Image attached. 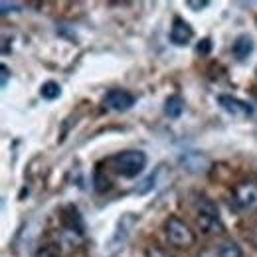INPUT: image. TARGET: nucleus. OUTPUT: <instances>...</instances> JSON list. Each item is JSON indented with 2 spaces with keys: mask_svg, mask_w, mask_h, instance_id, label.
<instances>
[{
  "mask_svg": "<svg viewBox=\"0 0 257 257\" xmlns=\"http://www.w3.org/2000/svg\"><path fill=\"white\" fill-rule=\"evenodd\" d=\"M0 75H2V79H0V85H2V89H4V87L8 85V79H10V67L2 64V67H0Z\"/></svg>",
  "mask_w": 257,
  "mask_h": 257,
  "instance_id": "19",
  "label": "nucleus"
},
{
  "mask_svg": "<svg viewBox=\"0 0 257 257\" xmlns=\"http://www.w3.org/2000/svg\"><path fill=\"white\" fill-rule=\"evenodd\" d=\"M164 231H166L168 241L172 245H176V247H190V245H194V241H196V235H194L192 229L188 227V224L182 222L176 216H170L166 220Z\"/></svg>",
  "mask_w": 257,
  "mask_h": 257,
  "instance_id": "3",
  "label": "nucleus"
},
{
  "mask_svg": "<svg viewBox=\"0 0 257 257\" xmlns=\"http://www.w3.org/2000/svg\"><path fill=\"white\" fill-rule=\"evenodd\" d=\"M218 257H243L241 247L235 243V241H222L216 249Z\"/></svg>",
  "mask_w": 257,
  "mask_h": 257,
  "instance_id": "13",
  "label": "nucleus"
},
{
  "mask_svg": "<svg viewBox=\"0 0 257 257\" xmlns=\"http://www.w3.org/2000/svg\"><path fill=\"white\" fill-rule=\"evenodd\" d=\"M233 200H235V206L241 212L257 210V186L255 184H247V182L237 186L235 194H233Z\"/></svg>",
  "mask_w": 257,
  "mask_h": 257,
  "instance_id": "7",
  "label": "nucleus"
},
{
  "mask_svg": "<svg viewBox=\"0 0 257 257\" xmlns=\"http://www.w3.org/2000/svg\"><path fill=\"white\" fill-rule=\"evenodd\" d=\"M198 257H218L216 251H204V253H200Z\"/></svg>",
  "mask_w": 257,
  "mask_h": 257,
  "instance_id": "22",
  "label": "nucleus"
},
{
  "mask_svg": "<svg viewBox=\"0 0 257 257\" xmlns=\"http://www.w3.org/2000/svg\"><path fill=\"white\" fill-rule=\"evenodd\" d=\"M186 6H190L192 10H202V8L210 6V2H208V0H200V2H196V0H188V2H186Z\"/></svg>",
  "mask_w": 257,
  "mask_h": 257,
  "instance_id": "20",
  "label": "nucleus"
},
{
  "mask_svg": "<svg viewBox=\"0 0 257 257\" xmlns=\"http://www.w3.org/2000/svg\"><path fill=\"white\" fill-rule=\"evenodd\" d=\"M40 95L46 101H54V99H58V97L62 95V87H60L58 81H46L40 87Z\"/></svg>",
  "mask_w": 257,
  "mask_h": 257,
  "instance_id": "14",
  "label": "nucleus"
},
{
  "mask_svg": "<svg viewBox=\"0 0 257 257\" xmlns=\"http://www.w3.org/2000/svg\"><path fill=\"white\" fill-rule=\"evenodd\" d=\"M218 103L227 115L235 117V119H247L253 115V105L237 99L233 95H218Z\"/></svg>",
  "mask_w": 257,
  "mask_h": 257,
  "instance_id": "6",
  "label": "nucleus"
},
{
  "mask_svg": "<svg viewBox=\"0 0 257 257\" xmlns=\"http://www.w3.org/2000/svg\"><path fill=\"white\" fill-rule=\"evenodd\" d=\"M135 224H137V216H135V214H131V212L123 214V216L119 218V222H117V229H115V233H113L109 245H111V247L123 245V243L127 241V237L131 235V229L135 227Z\"/></svg>",
  "mask_w": 257,
  "mask_h": 257,
  "instance_id": "8",
  "label": "nucleus"
},
{
  "mask_svg": "<svg viewBox=\"0 0 257 257\" xmlns=\"http://www.w3.org/2000/svg\"><path fill=\"white\" fill-rule=\"evenodd\" d=\"M253 50H255V42H253V38L247 36V34L237 36V38L233 40V44H231V54H233L235 60H239V62L247 60V58L253 54Z\"/></svg>",
  "mask_w": 257,
  "mask_h": 257,
  "instance_id": "10",
  "label": "nucleus"
},
{
  "mask_svg": "<svg viewBox=\"0 0 257 257\" xmlns=\"http://www.w3.org/2000/svg\"><path fill=\"white\" fill-rule=\"evenodd\" d=\"M135 103H137V99L133 93H128L127 89H109L103 97V105L109 111H117V113H125Z\"/></svg>",
  "mask_w": 257,
  "mask_h": 257,
  "instance_id": "5",
  "label": "nucleus"
},
{
  "mask_svg": "<svg viewBox=\"0 0 257 257\" xmlns=\"http://www.w3.org/2000/svg\"><path fill=\"white\" fill-rule=\"evenodd\" d=\"M164 113L168 119H180L184 113V99L180 95H170L164 101Z\"/></svg>",
  "mask_w": 257,
  "mask_h": 257,
  "instance_id": "12",
  "label": "nucleus"
},
{
  "mask_svg": "<svg viewBox=\"0 0 257 257\" xmlns=\"http://www.w3.org/2000/svg\"><path fill=\"white\" fill-rule=\"evenodd\" d=\"M20 6L22 4H18V2H0V12H2V16H6L8 12H16V10H20Z\"/></svg>",
  "mask_w": 257,
  "mask_h": 257,
  "instance_id": "18",
  "label": "nucleus"
},
{
  "mask_svg": "<svg viewBox=\"0 0 257 257\" xmlns=\"http://www.w3.org/2000/svg\"><path fill=\"white\" fill-rule=\"evenodd\" d=\"M196 52L200 56H210V52H212V40L210 38H202L198 42V46H196Z\"/></svg>",
  "mask_w": 257,
  "mask_h": 257,
  "instance_id": "17",
  "label": "nucleus"
},
{
  "mask_svg": "<svg viewBox=\"0 0 257 257\" xmlns=\"http://www.w3.org/2000/svg\"><path fill=\"white\" fill-rule=\"evenodd\" d=\"M147 257H172V255H168L166 251H162L159 247H149L147 249Z\"/></svg>",
  "mask_w": 257,
  "mask_h": 257,
  "instance_id": "21",
  "label": "nucleus"
},
{
  "mask_svg": "<svg viewBox=\"0 0 257 257\" xmlns=\"http://www.w3.org/2000/svg\"><path fill=\"white\" fill-rule=\"evenodd\" d=\"M192 38H194L192 26L186 20H182V18H174L172 28H170V42L174 46H188Z\"/></svg>",
  "mask_w": 257,
  "mask_h": 257,
  "instance_id": "9",
  "label": "nucleus"
},
{
  "mask_svg": "<svg viewBox=\"0 0 257 257\" xmlns=\"http://www.w3.org/2000/svg\"><path fill=\"white\" fill-rule=\"evenodd\" d=\"M147 166V155L143 151H125L113 157V168L123 178H137Z\"/></svg>",
  "mask_w": 257,
  "mask_h": 257,
  "instance_id": "2",
  "label": "nucleus"
},
{
  "mask_svg": "<svg viewBox=\"0 0 257 257\" xmlns=\"http://www.w3.org/2000/svg\"><path fill=\"white\" fill-rule=\"evenodd\" d=\"M194 214H196L198 227L204 233H222L224 231V222L218 212V206L208 196L200 194L194 198Z\"/></svg>",
  "mask_w": 257,
  "mask_h": 257,
  "instance_id": "1",
  "label": "nucleus"
},
{
  "mask_svg": "<svg viewBox=\"0 0 257 257\" xmlns=\"http://www.w3.org/2000/svg\"><path fill=\"white\" fill-rule=\"evenodd\" d=\"M36 257H60V247L54 245V243L42 245V247L36 251Z\"/></svg>",
  "mask_w": 257,
  "mask_h": 257,
  "instance_id": "15",
  "label": "nucleus"
},
{
  "mask_svg": "<svg viewBox=\"0 0 257 257\" xmlns=\"http://www.w3.org/2000/svg\"><path fill=\"white\" fill-rule=\"evenodd\" d=\"M85 235V222L75 206H67L64 214V241L67 245H77Z\"/></svg>",
  "mask_w": 257,
  "mask_h": 257,
  "instance_id": "4",
  "label": "nucleus"
},
{
  "mask_svg": "<svg viewBox=\"0 0 257 257\" xmlns=\"http://www.w3.org/2000/svg\"><path fill=\"white\" fill-rule=\"evenodd\" d=\"M180 162L184 164V168H186L188 172H194V174L206 172L208 166H210L208 159H206L202 153H198V151H190V153L182 155V157H180Z\"/></svg>",
  "mask_w": 257,
  "mask_h": 257,
  "instance_id": "11",
  "label": "nucleus"
},
{
  "mask_svg": "<svg viewBox=\"0 0 257 257\" xmlns=\"http://www.w3.org/2000/svg\"><path fill=\"white\" fill-rule=\"evenodd\" d=\"M95 182V190L97 192H105V190H109L111 188V184H109V178L107 176H101V170H97L95 172V178H93Z\"/></svg>",
  "mask_w": 257,
  "mask_h": 257,
  "instance_id": "16",
  "label": "nucleus"
}]
</instances>
